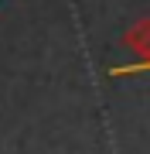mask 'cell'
I'll return each mask as SVG.
<instances>
[{
    "label": "cell",
    "instance_id": "cell-1",
    "mask_svg": "<svg viewBox=\"0 0 150 154\" xmlns=\"http://www.w3.org/2000/svg\"><path fill=\"white\" fill-rule=\"evenodd\" d=\"M123 45H126L130 51H137V65L130 69H116V72H150V17H143V21H137L133 28L126 31V38H123Z\"/></svg>",
    "mask_w": 150,
    "mask_h": 154
}]
</instances>
